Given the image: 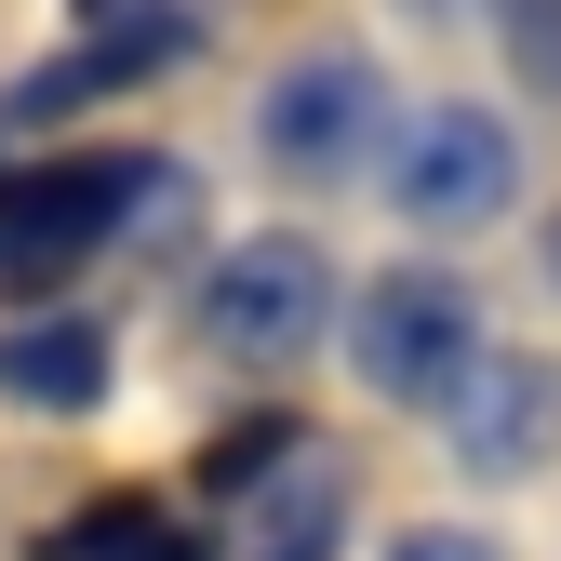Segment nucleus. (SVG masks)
<instances>
[{
    "instance_id": "nucleus-11",
    "label": "nucleus",
    "mask_w": 561,
    "mask_h": 561,
    "mask_svg": "<svg viewBox=\"0 0 561 561\" xmlns=\"http://www.w3.org/2000/svg\"><path fill=\"white\" fill-rule=\"evenodd\" d=\"M508 14V54H522V81H548L561 94V0H495Z\"/></svg>"
},
{
    "instance_id": "nucleus-5",
    "label": "nucleus",
    "mask_w": 561,
    "mask_h": 561,
    "mask_svg": "<svg viewBox=\"0 0 561 561\" xmlns=\"http://www.w3.org/2000/svg\"><path fill=\"white\" fill-rule=\"evenodd\" d=\"M388 201H401V228H495L508 201H522V134L495 107H414L401 121V148H388Z\"/></svg>"
},
{
    "instance_id": "nucleus-6",
    "label": "nucleus",
    "mask_w": 561,
    "mask_h": 561,
    "mask_svg": "<svg viewBox=\"0 0 561 561\" xmlns=\"http://www.w3.org/2000/svg\"><path fill=\"white\" fill-rule=\"evenodd\" d=\"M187 14H174V0H148V14H134L121 41H81V54H54L41 67V81H14V94H0V134H41V121H67V107H94V94H134V81H174V67H187Z\"/></svg>"
},
{
    "instance_id": "nucleus-1",
    "label": "nucleus",
    "mask_w": 561,
    "mask_h": 561,
    "mask_svg": "<svg viewBox=\"0 0 561 561\" xmlns=\"http://www.w3.org/2000/svg\"><path fill=\"white\" fill-rule=\"evenodd\" d=\"M347 362H362L375 401L455 414L468 375L495 362V334H481V280H455V267H375L362 308H347Z\"/></svg>"
},
{
    "instance_id": "nucleus-2",
    "label": "nucleus",
    "mask_w": 561,
    "mask_h": 561,
    "mask_svg": "<svg viewBox=\"0 0 561 561\" xmlns=\"http://www.w3.org/2000/svg\"><path fill=\"white\" fill-rule=\"evenodd\" d=\"M174 161H121V148H81V161H14L0 174V280H67L81 254H107L134 215H161Z\"/></svg>"
},
{
    "instance_id": "nucleus-4",
    "label": "nucleus",
    "mask_w": 561,
    "mask_h": 561,
    "mask_svg": "<svg viewBox=\"0 0 561 561\" xmlns=\"http://www.w3.org/2000/svg\"><path fill=\"white\" fill-rule=\"evenodd\" d=\"M201 334L228 347V362L280 375V362H308V347L334 334V254L295 241V228H254L215 254V280H201Z\"/></svg>"
},
{
    "instance_id": "nucleus-3",
    "label": "nucleus",
    "mask_w": 561,
    "mask_h": 561,
    "mask_svg": "<svg viewBox=\"0 0 561 561\" xmlns=\"http://www.w3.org/2000/svg\"><path fill=\"white\" fill-rule=\"evenodd\" d=\"M254 148H267V174H295V187L375 174V148H388V67H375L362 41L295 54V67L267 81V107H254Z\"/></svg>"
},
{
    "instance_id": "nucleus-9",
    "label": "nucleus",
    "mask_w": 561,
    "mask_h": 561,
    "mask_svg": "<svg viewBox=\"0 0 561 561\" xmlns=\"http://www.w3.org/2000/svg\"><path fill=\"white\" fill-rule=\"evenodd\" d=\"M334 548H347V468L280 455L241 495V561H334Z\"/></svg>"
},
{
    "instance_id": "nucleus-10",
    "label": "nucleus",
    "mask_w": 561,
    "mask_h": 561,
    "mask_svg": "<svg viewBox=\"0 0 561 561\" xmlns=\"http://www.w3.org/2000/svg\"><path fill=\"white\" fill-rule=\"evenodd\" d=\"M67 561H215V548H201V522H174V508H148V495H121L107 522L67 535Z\"/></svg>"
},
{
    "instance_id": "nucleus-7",
    "label": "nucleus",
    "mask_w": 561,
    "mask_h": 561,
    "mask_svg": "<svg viewBox=\"0 0 561 561\" xmlns=\"http://www.w3.org/2000/svg\"><path fill=\"white\" fill-rule=\"evenodd\" d=\"M455 455L468 468H548L561 455V362H522V347H495V362L468 375V401H455Z\"/></svg>"
},
{
    "instance_id": "nucleus-8",
    "label": "nucleus",
    "mask_w": 561,
    "mask_h": 561,
    "mask_svg": "<svg viewBox=\"0 0 561 561\" xmlns=\"http://www.w3.org/2000/svg\"><path fill=\"white\" fill-rule=\"evenodd\" d=\"M0 401H27V414H94V401H107V321H81V308L0 321Z\"/></svg>"
},
{
    "instance_id": "nucleus-12",
    "label": "nucleus",
    "mask_w": 561,
    "mask_h": 561,
    "mask_svg": "<svg viewBox=\"0 0 561 561\" xmlns=\"http://www.w3.org/2000/svg\"><path fill=\"white\" fill-rule=\"evenodd\" d=\"M388 561H508L481 522H414V535H388Z\"/></svg>"
}]
</instances>
